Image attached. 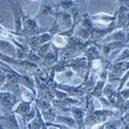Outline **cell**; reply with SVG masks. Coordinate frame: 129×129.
Returning <instances> with one entry per match:
<instances>
[{
	"label": "cell",
	"mask_w": 129,
	"mask_h": 129,
	"mask_svg": "<svg viewBox=\"0 0 129 129\" xmlns=\"http://www.w3.org/2000/svg\"><path fill=\"white\" fill-rule=\"evenodd\" d=\"M8 3L11 7L12 10V14H13V20H14V29L15 32L20 34L22 32V27H23V10H22V6L20 4L19 1H11L8 0Z\"/></svg>",
	"instance_id": "cell-1"
},
{
	"label": "cell",
	"mask_w": 129,
	"mask_h": 129,
	"mask_svg": "<svg viewBox=\"0 0 129 129\" xmlns=\"http://www.w3.org/2000/svg\"><path fill=\"white\" fill-rule=\"evenodd\" d=\"M35 105L37 106V108L39 109L46 122L55 121V118L57 116L55 114V109L53 108L52 102H48V101L42 100L37 97L35 100Z\"/></svg>",
	"instance_id": "cell-2"
},
{
	"label": "cell",
	"mask_w": 129,
	"mask_h": 129,
	"mask_svg": "<svg viewBox=\"0 0 129 129\" xmlns=\"http://www.w3.org/2000/svg\"><path fill=\"white\" fill-rule=\"evenodd\" d=\"M68 68L71 69L75 74H77L78 77H80L84 81L86 73L88 71V62L87 59L84 55L83 56H78V57L71 59L69 61Z\"/></svg>",
	"instance_id": "cell-3"
},
{
	"label": "cell",
	"mask_w": 129,
	"mask_h": 129,
	"mask_svg": "<svg viewBox=\"0 0 129 129\" xmlns=\"http://www.w3.org/2000/svg\"><path fill=\"white\" fill-rule=\"evenodd\" d=\"M52 85L60 90L64 91L68 94V96L71 97V98H83L85 97L86 95V92L83 88V86L80 84V85H72V84H60V83H56V82H53Z\"/></svg>",
	"instance_id": "cell-4"
},
{
	"label": "cell",
	"mask_w": 129,
	"mask_h": 129,
	"mask_svg": "<svg viewBox=\"0 0 129 129\" xmlns=\"http://www.w3.org/2000/svg\"><path fill=\"white\" fill-rule=\"evenodd\" d=\"M52 38H53V35L52 33H42V34H39V35H36V36H33V37L27 39V45L30 48V51L36 52L41 46L52 42Z\"/></svg>",
	"instance_id": "cell-5"
},
{
	"label": "cell",
	"mask_w": 129,
	"mask_h": 129,
	"mask_svg": "<svg viewBox=\"0 0 129 129\" xmlns=\"http://www.w3.org/2000/svg\"><path fill=\"white\" fill-rule=\"evenodd\" d=\"M19 97L15 95L14 93L8 92V91H2L1 92V107H2V113H12L17 104L19 103Z\"/></svg>",
	"instance_id": "cell-6"
},
{
	"label": "cell",
	"mask_w": 129,
	"mask_h": 129,
	"mask_svg": "<svg viewBox=\"0 0 129 129\" xmlns=\"http://www.w3.org/2000/svg\"><path fill=\"white\" fill-rule=\"evenodd\" d=\"M90 19L92 22H95L98 27H100L101 24L103 25H108L110 26L111 24L115 23L116 21V12L113 15H107V14H96L94 16L90 17Z\"/></svg>",
	"instance_id": "cell-7"
},
{
	"label": "cell",
	"mask_w": 129,
	"mask_h": 129,
	"mask_svg": "<svg viewBox=\"0 0 129 129\" xmlns=\"http://www.w3.org/2000/svg\"><path fill=\"white\" fill-rule=\"evenodd\" d=\"M129 70V61H120V62H113L109 67L108 71L114 74L118 79H122L125 73Z\"/></svg>",
	"instance_id": "cell-8"
},
{
	"label": "cell",
	"mask_w": 129,
	"mask_h": 129,
	"mask_svg": "<svg viewBox=\"0 0 129 129\" xmlns=\"http://www.w3.org/2000/svg\"><path fill=\"white\" fill-rule=\"evenodd\" d=\"M71 114L73 118L77 123L78 129H84V118L86 115L85 108H82L79 106L73 107L71 110Z\"/></svg>",
	"instance_id": "cell-9"
},
{
	"label": "cell",
	"mask_w": 129,
	"mask_h": 129,
	"mask_svg": "<svg viewBox=\"0 0 129 129\" xmlns=\"http://www.w3.org/2000/svg\"><path fill=\"white\" fill-rule=\"evenodd\" d=\"M31 105H32V102L19 101V103L17 104V106L15 107V109L13 110L12 113L20 116L21 119H22V122H23L25 120L26 116H28V114L31 112Z\"/></svg>",
	"instance_id": "cell-10"
},
{
	"label": "cell",
	"mask_w": 129,
	"mask_h": 129,
	"mask_svg": "<svg viewBox=\"0 0 129 129\" xmlns=\"http://www.w3.org/2000/svg\"><path fill=\"white\" fill-rule=\"evenodd\" d=\"M1 120L2 125L6 129H20L14 113H2Z\"/></svg>",
	"instance_id": "cell-11"
},
{
	"label": "cell",
	"mask_w": 129,
	"mask_h": 129,
	"mask_svg": "<svg viewBox=\"0 0 129 129\" xmlns=\"http://www.w3.org/2000/svg\"><path fill=\"white\" fill-rule=\"evenodd\" d=\"M0 50H1V53L5 54L7 56L17 58V50H18V48L15 45H13L11 42L5 41L4 39H1Z\"/></svg>",
	"instance_id": "cell-12"
},
{
	"label": "cell",
	"mask_w": 129,
	"mask_h": 129,
	"mask_svg": "<svg viewBox=\"0 0 129 129\" xmlns=\"http://www.w3.org/2000/svg\"><path fill=\"white\" fill-rule=\"evenodd\" d=\"M55 122L58 124H63L66 127L71 129H78L77 123L73 116H63V115H58L55 118Z\"/></svg>",
	"instance_id": "cell-13"
},
{
	"label": "cell",
	"mask_w": 129,
	"mask_h": 129,
	"mask_svg": "<svg viewBox=\"0 0 129 129\" xmlns=\"http://www.w3.org/2000/svg\"><path fill=\"white\" fill-rule=\"evenodd\" d=\"M107 83H108V81H106V80H101V79L98 78V81H97L96 84H95V86H94L93 90L91 91L89 94H90L92 97H94L95 99L101 98V97L103 96L104 87H105V85L107 84Z\"/></svg>",
	"instance_id": "cell-14"
},
{
	"label": "cell",
	"mask_w": 129,
	"mask_h": 129,
	"mask_svg": "<svg viewBox=\"0 0 129 129\" xmlns=\"http://www.w3.org/2000/svg\"><path fill=\"white\" fill-rule=\"evenodd\" d=\"M120 61H129V49H123L114 62H120Z\"/></svg>",
	"instance_id": "cell-15"
},
{
	"label": "cell",
	"mask_w": 129,
	"mask_h": 129,
	"mask_svg": "<svg viewBox=\"0 0 129 129\" xmlns=\"http://www.w3.org/2000/svg\"><path fill=\"white\" fill-rule=\"evenodd\" d=\"M119 93L121 94V96L125 100H128L129 99V87H123L122 89L119 91Z\"/></svg>",
	"instance_id": "cell-16"
},
{
	"label": "cell",
	"mask_w": 129,
	"mask_h": 129,
	"mask_svg": "<svg viewBox=\"0 0 129 129\" xmlns=\"http://www.w3.org/2000/svg\"><path fill=\"white\" fill-rule=\"evenodd\" d=\"M122 119H123V122L125 123H129V113H126V114H124L122 116Z\"/></svg>",
	"instance_id": "cell-17"
}]
</instances>
